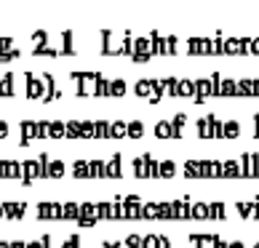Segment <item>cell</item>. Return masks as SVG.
Instances as JSON below:
<instances>
[{"label": "cell", "instance_id": "6da1fadb", "mask_svg": "<svg viewBox=\"0 0 259 248\" xmlns=\"http://www.w3.org/2000/svg\"><path fill=\"white\" fill-rule=\"evenodd\" d=\"M27 80V99H46V83H43V75H35V72H27L24 75Z\"/></svg>", "mask_w": 259, "mask_h": 248}, {"label": "cell", "instance_id": "7a4b0ae2", "mask_svg": "<svg viewBox=\"0 0 259 248\" xmlns=\"http://www.w3.org/2000/svg\"><path fill=\"white\" fill-rule=\"evenodd\" d=\"M22 168H24V176H22V182H24V184H32L35 179H46V174H43V163H40L37 158L22 160Z\"/></svg>", "mask_w": 259, "mask_h": 248}, {"label": "cell", "instance_id": "3957f363", "mask_svg": "<svg viewBox=\"0 0 259 248\" xmlns=\"http://www.w3.org/2000/svg\"><path fill=\"white\" fill-rule=\"evenodd\" d=\"M19 131H22V139H19V144H30L32 139H40V126H37V120H22L19 123Z\"/></svg>", "mask_w": 259, "mask_h": 248}, {"label": "cell", "instance_id": "277c9868", "mask_svg": "<svg viewBox=\"0 0 259 248\" xmlns=\"http://www.w3.org/2000/svg\"><path fill=\"white\" fill-rule=\"evenodd\" d=\"M214 96V78H198L195 80V102L198 104H203L206 99H211Z\"/></svg>", "mask_w": 259, "mask_h": 248}, {"label": "cell", "instance_id": "5b68a950", "mask_svg": "<svg viewBox=\"0 0 259 248\" xmlns=\"http://www.w3.org/2000/svg\"><path fill=\"white\" fill-rule=\"evenodd\" d=\"M187 54L190 56H211V37H190Z\"/></svg>", "mask_w": 259, "mask_h": 248}, {"label": "cell", "instance_id": "8992f818", "mask_svg": "<svg viewBox=\"0 0 259 248\" xmlns=\"http://www.w3.org/2000/svg\"><path fill=\"white\" fill-rule=\"evenodd\" d=\"M22 160H0V179H22Z\"/></svg>", "mask_w": 259, "mask_h": 248}, {"label": "cell", "instance_id": "52a82bcc", "mask_svg": "<svg viewBox=\"0 0 259 248\" xmlns=\"http://www.w3.org/2000/svg\"><path fill=\"white\" fill-rule=\"evenodd\" d=\"M62 206L64 203H54V200H49V203H37V219H62Z\"/></svg>", "mask_w": 259, "mask_h": 248}, {"label": "cell", "instance_id": "ba28073f", "mask_svg": "<svg viewBox=\"0 0 259 248\" xmlns=\"http://www.w3.org/2000/svg\"><path fill=\"white\" fill-rule=\"evenodd\" d=\"M104 176L107 179H120L123 176V155L115 152L110 160H104Z\"/></svg>", "mask_w": 259, "mask_h": 248}, {"label": "cell", "instance_id": "9c48e42d", "mask_svg": "<svg viewBox=\"0 0 259 248\" xmlns=\"http://www.w3.org/2000/svg\"><path fill=\"white\" fill-rule=\"evenodd\" d=\"M3 208H6V219H22L27 214V203H24V200H6Z\"/></svg>", "mask_w": 259, "mask_h": 248}, {"label": "cell", "instance_id": "30bf717a", "mask_svg": "<svg viewBox=\"0 0 259 248\" xmlns=\"http://www.w3.org/2000/svg\"><path fill=\"white\" fill-rule=\"evenodd\" d=\"M182 168H185V176H187V179H206L203 160H187Z\"/></svg>", "mask_w": 259, "mask_h": 248}, {"label": "cell", "instance_id": "8fae6325", "mask_svg": "<svg viewBox=\"0 0 259 248\" xmlns=\"http://www.w3.org/2000/svg\"><path fill=\"white\" fill-rule=\"evenodd\" d=\"M131 171H134V176H137V179H150V174H147V152L131 160Z\"/></svg>", "mask_w": 259, "mask_h": 248}, {"label": "cell", "instance_id": "7c38bea8", "mask_svg": "<svg viewBox=\"0 0 259 248\" xmlns=\"http://www.w3.org/2000/svg\"><path fill=\"white\" fill-rule=\"evenodd\" d=\"M16 75L14 72H6L3 78H0V96H14L16 93Z\"/></svg>", "mask_w": 259, "mask_h": 248}, {"label": "cell", "instance_id": "4fadbf2b", "mask_svg": "<svg viewBox=\"0 0 259 248\" xmlns=\"http://www.w3.org/2000/svg\"><path fill=\"white\" fill-rule=\"evenodd\" d=\"M72 40H75L72 32H62V35H59V56H72V54H75Z\"/></svg>", "mask_w": 259, "mask_h": 248}, {"label": "cell", "instance_id": "5bb4252c", "mask_svg": "<svg viewBox=\"0 0 259 248\" xmlns=\"http://www.w3.org/2000/svg\"><path fill=\"white\" fill-rule=\"evenodd\" d=\"M155 136L158 139H177L174 136V123L171 120H158L155 123Z\"/></svg>", "mask_w": 259, "mask_h": 248}, {"label": "cell", "instance_id": "9a60e30c", "mask_svg": "<svg viewBox=\"0 0 259 248\" xmlns=\"http://www.w3.org/2000/svg\"><path fill=\"white\" fill-rule=\"evenodd\" d=\"M64 163H62V160H49V166H46V179H62L64 176Z\"/></svg>", "mask_w": 259, "mask_h": 248}, {"label": "cell", "instance_id": "2e32d148", "mask_svg": "<svg viewBox=\"0 0 259 248\" xmlns=\"http://www.w3.org/2000/svg\"><path fill=\"white\" fill-rule=\"evenodd\" d=\"M49 139H67V123L64 120H51Z\"/></svg>", "mask_w": 259, "mask_h": 248}, {"label": "cell", "instance_id": "e0dca14e", "mask_svg": "<svg viewBox=\"0 0 259 248\" xmlns=\"http://www.w3.org/2000/svg\"><path fill=\"white\" fill-rule=\"evenodd\" d=\"M123 136H128V123L112 120L110 123V139H123Z\"/></svg>", "mask_w": 259, "mask_h": 248}, {"label": "cell", "instance_id": "ac0fdd59", "mask_svg": "<svg viewBox=\"0 0 259 248\" xmlns=\"http://www.w3.org/2000/svg\"><path fill=\"white\" fill-rule=\"evenodd\" d=\"M190 219H211V208L208 203H193V208H190Z\"/></svg>", "mask_w": 259, "mask_h": 248}, {"label": "cell", "instance_id": "d6986e66", "mask_svg": "<svg viewBox=\"0 0 259 248\" xmlns=\"http://www.w3.org/2000/svg\"><path fill=\"white\" fill-rule=\"evenodd\" d=\"M177 96H190V99H195V80H179L177 85Z\"/></svg>", "mask_w": 259, "mask_h": 248}, {"label": "cell", "instance_id": "ffe728a7", "mask_svg": "<svg viewBox=\"0 0 259 248\" xmlns=\"http://www.w3.org/2000/svg\"><path fill=\"white\" fill-rule=\"evenodd\" d=\"M80 139H97V120H80Z\"/></svg>", "mask_w": 259, "mask_h": 248}, {"label": "cell", "instance_id": "44dd1931", "mask_svg": "<svg viewBox=\"0 0 259 248\" xmlns=\"http://www.w3.org/2000/svg\"><path fill=\"white\" fill-rule=\"evenodd\" d=\"M171 123H174V136L182 139V136H185V126H187V115H185V112H179V115L171 118Z\"/></svg>", "mask_w": 259, "mask_h": 248}, {"label": "cell", "instance_id": "7402d4cb", "mask_svg": "<svg viewBox=\"0 0 259 248\" xmlns=\"http://www.w3.org/2000/svg\"><path fill=\"white\" fill-rule=\"evenodd\" d=\"M80 216V203H64L62 206V219H72V222H78Z\"/></svg>", "mask_w": 259, "mask_h": 248}, {"label": "cell", "instance_id": "603a6c76", "mask_svg": "<svg viewBox=\"0 0 259 248\" xmlns=\"http://www.w3.org/2000/svg\"><path fill=\"white\" fill-rule=\"evenodd\" d=\"M238 136H241V123L225 120V139H238Z\"/></svg>", "mask_w": 259, "mask_h": 248}, {"label": "cell", "instance_id": "cb8c5ba5", "mask_svg": "<svg viewBox=\"0 0 259 248\" xmlns=\"http://www.w3.org/2000/svg\"><path fill=\"white\" fill-rule=\"evenodd\" d=\"M211 208V219H227V206L222 200H214V203H208Z\"/></svg>", "mask_w": 259, "mask_h": 248}, {"label": "cell", "instance_id": "d4e9b609", "mask_svg": "<svg viewBox=\"0 0 259 248\" xmlns=\"http://www.w3.org/2000/svg\"><path fill=\"white\" fill-rule=\"evenodd\" d=\"M238 96H254V80L251 78L238 80Z\"/></svg>", "mask_w": 259, "mask_h": 248}, {"label": "cell", "instance_id": "484cf974", "mask_svg": "<svg viewBox=\"0 0 259 248\" xmlns=\"http://www.w3.org/2000/svg\"><path fill=\"white\" fill-rule=\"evenodd\" d=\"M177 176V163L174 160H160V179H171Z\"/></svg>", "mask_w": 259, "mask_h": 248}, {"label": "cell", "instance_id": "4316f807", "mask_svg": "<svg viewBox=\"0 0 259 248\" xmlns=\"http://www.w3.org/2000/svg\"><path fill=\"white\" fill-rule=\"evenodd\" d=\"M128 136L131 139H142V136H145V123H142V120H131L128 123Z\"/></svg>", "mask_w": 259, "mask_h": 248}, {"label": "cell", "instance_id": "83f0119b", "mask_svg": "<svg viewBox=\"0 0 259 248\" xmlns=\"http://www.w3.org/2000/svg\"><path fill=\"white\" fill-rule=\"evenodd\" d=\"M104 176V160H89V179Z\"/></svg>", "mask_w": 259, "mask_h": 248}, {"label": "cell", "instance_id": "f1b7e54d", "mask_svg": "<svg viewBox=\"0 0 259 248\" xmlns=\"http://www.w3.org/2000/svg\"><path fill=\"white\" fill-rule=\"evenodd\" d=\"M72 176L75 179H89V160H78L72 166Z\"/></svg>", "mask_w": 259, "mask_h": 248}, {"label": "cell", "instance_id": "f546056e", "mask_svg": "<svg viewBox=\"0 0 259 248\" xmlns=\"http://www.w3.org/2000/svg\"><path fill=\"white\" fill-rule=\"evenodd\" d=\"M110 96H126V80H110Z\"/></svg>", "mask_w": 259, "mask_h": 248}, {"label": "cell", "instance_id": "4dcf8cb0", "mask_svg": "<svg viewBox=\"0 0 259 248\" xmlns=\"http://www.w3.org/2000/svg\"><path fill=\"white\" fill-rule=\"evenodd\" d=\"M99 219H115V203H97Z\"/></svg>", "mask_w": 259, "mask_h": 248}, {"label": "cell", "instance_id": "1f68e13d", "mask_svg": "<svg viewBox=\"0 0 259 248\" xmlns=\"http://www.w3.org/2000/svg\"><path fill=\"white\" fill-rule=\"evenodd\" d=\"M67 139H80V120H67Z\"/></svg>", "mask_w": 259, "mask_h": 248}, {"label": "cell", "instance_id": "d6a6232c", "mask_svg": "<svg viewBox=\"0 0 259 248\" xmlns=\"http://www.w3.org/2000/svg\"><path fill=\"white\" fill-rule=\"evenodd\" d=\"M27 248H51V235H40L35 240L27 243Z\"/></svg>", "mask_w": 259, "mask_h": 248}, {"label": "cell", "instance_id": "836d02e7", "mask_svg": "<svg viewBox=\"0 0 259 248\" xmlns=\"http://www.w3.org/2000/svg\"><path fill=\"white\" fill-rule=\"evenodd\" d=\"M97 139H110V123L97 120Z\"/></svg>", "mask_w": 259, "mask_h": 248}, {"label": "cell", "instance_id": "e575fe53", "mask_svg": "<svg viewBox=\"0 0 259 248\" xmlns=\"http://www.w3.org/2000/svg\"><path fill=\"white\" fill-rule=\"evenodd\" d=\"M145 248H160V235H145Z\"/></svg>", "mask_w": 259, "mask_h": 248}, {"label": "cell", "instance_id": "d590c367", "mask_svg": "<svg viewBox=\"0 0 259 248\" xmlns=\"http://www.w3.org/2000/svg\"><path fill=\"white\" fill-rule=\"evenodd\" d=\"M62 248H80V235H70V237L62 243Z\"/></svg>", "mask_w": 259, "mask_h": 248}, {"label": "cell", "instance_id": "8d00e7d4", "mask_svg": "<svg viewBox=\"0 0 259 248\" xmlns=\"http://www.w3.org/2000/svg\"><path fill=\"white\" fill-rule=\"evenodd\" d=\"M8 131H11V128H8V123H6V120H0V139H6V136H8Z\"/></svg>", "mask_w": 259, "mask_h": 248}, {"label": "cell", "instance_id": "74e56055", "mask_svg": "<svg viewBox=\"0 0 259 248\" xmlns=\"http://www.w3.org/2000/svg\"><path fill=\"white\" fill-rule=\"evenodd\" d=\"M11 248H27V240H22V237H16V240H11Z\"/></svg>", "mask_w": 259, "mask_h": 248}, {"label": "cell", "instance_id": "f35d334b", "mask_svg": "<svg viewBox=\"0 0 259 248\" xmlns=\"http://www.w3.org/2000/svg\"><path fill=\"white\" fill-rule=\"evenodd\" d=\"M254 136L259 139V112H256V115H254Z\"/></svg>", "mask_w": 259, "mask_h": 248}, {"label": "cell", "instance_id": "ab89813d", "mask_svg": "<svg viewBox=\"0 0 259 248\" xmlns=\"http://www.w3.org/2000/svg\"><path fill=\"white\" fill-rule=\"evenodd\" d=\"M230 248H246L243 240H230Z\"/></svg>", "mask_w": 259, "mask_h": 248}, {"label": "cell", "instance_id": "60d3db41", "mask_svg": "<svg viewBox=\"0 0 259 248\" xmlns=\"http://www.w3.org/2000/svg\"><path fill=\"white\" fill-rule=\"evenodd\" d=\"M0 248H11V240H6V237H0Z\"/></svg>", "mask_w": 259, "mask_h": 248}, {"label": "cell", "instance_id": "b9f144b4", "mask_svg": "<svg viewBox=\"0 0 259 248\" xmlns=\"http://www.w3.org/2000/svg\"><path fill=\"white\" fill-rule=\"evenodd\" d=\"M254 96H259V78L254 80Z\"/></svg>", "mask_w": 259, "mask_h": 248}, {"label": "cell", "instance_id": "7bdbcfd3", "mask_svg": "<svg viewBox=\"0 0 259 248\" xmlns=\"http://www.w3.org/2000/svg\"><path fill=\"white\" fill-rule=\"evenodd\" d=\"M6 216V208H3V203H0V219H3Z\"/></svg>", "mask_w": 259, "mask_h": 248}, {"label": "cell", "instance_id": "ee69618b", "mask_svg": "<svg viewBox=\"0 0 259 248\" xmlns=\"http://www.w3.org/2000/svg\"><path fill=\"white\" fill-rule=\"evenodd\" d=\"M254 248H259V240H256V243H254Z\"/></svg>", "mask_w": 259, "mask_h": 248}]
</instances>
